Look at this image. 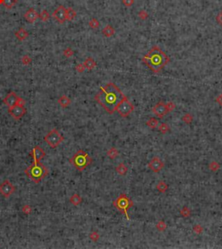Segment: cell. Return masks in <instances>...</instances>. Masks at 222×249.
<instances>
[{
	"instance_id": "cell-30",
	"label": "cell",
	"mask_w": 222,
	"mask_h": 249,
	"mask_svg": "<svg viewBox=\"0 0 222 249\" xmlns=\"http://www.w3.org/2000/svg\"><path fill=\"white\" fill-rule=\"evenodd\" d=\"M159 129L162 134H166L168 133V131L169 130V127H168L167 123H162L159 127Z\"/></svg>"
},
{
	"instance_id": "cell-1",
	"label": "cell",
	"mask_w": 222,
	"mask_h": 249,
	"mask_svg": "<svg viewBox=\"0 0 222 249\" xmlns=\"http://www.w3.org/2000/svg\"><path fill=\"white\" fill-rule=\"evenodd\" d=\"M124 97L125 96L116 85L109 83L100 89V92L96 95L95 99L108 113L113 114L114 111H116L117 106L124 99Z\"/></svg>"
},
{
	"instance_id": "cell-8",
	"label": "cell",
	"mask_w": 222,
	"mask_h": 249,
	"mask_svg": "<svg viewBox=\"0 0 222 249\" xmlns=\"http://www.w3.org/2000/svg\"><path fill=\"white\" fill-rule=\"evenodd\" d=\"M9 113L14 119L18 120V119L22 118L25 115L26 109H25L24 106L19 105V104H16L12 108H9Z\"/></svg>"
},
{
	"instance_id": "cell-33",
	"label": "cell",
	"mask_w": 222,
	"mask_h": 249,
	"mask_svg": "<svg viewBox=\"0 0 222 249\" xmlns=\"http://www.w3.org/2000/svg\"><path fill=\"white\" fill-rule=\"evenodd\" d=\"M139 18H141L142 20H146L147 18H149V14H148V12H146V11H144V10L140 11V12H139Z\"/></svg>"
},
{
	"instance_id": "cell-16",
	"label": "cell",
	"mask_w": 222,
	"mask_h": 249,
	"mask_svg": "<svg viewBox=\"0 0 222 249\" xmlns=\"http://www.w3.org/2000/svg\"><path fill=\"white\" fill-rule=\"evenodd\" d=\"M15 36L19 41H24L29 36V33L27 30H24V28H20L18 31L15 32Z\"/></svg>"
},
{
	"instance_id": "cell-4",
	"label": "cell",
	"mask_w": 222,
	"mask_h": 249,
	"mask_svg": "<svg viewBox=\"0 0 222 249\" xmlns=\"http://www.w3.org/2000/svg\"><path fill=\"white\" fill-rule=\"evenodd\" d=\"M91 161H92L91 158L89 156V155L84 150H79L71 158L70 162L75 166L77 169L82 171L90 165Z\"/></svg>"
},
{
	"instance_id": "cell-10",
	"label": "cell",
	"mask_w": 222,
	"mask_h": 249,
	"mask_svg": "<svg viewBox=\"0 0 222 249\" xmlns=\"http://www.w3.org/2000/svg\"><path fill=\"white\" fill-rule=\"evenodd\" d=\"M14 191H15L14 186H13L12 183L10 182V181H8V180L5 181V182L0 185V193H1V194H2L4 197H5V198L10 197L11 194H12Z\"/></svg>"
},
{
	"instance_id": "cell-18",
	"label": "cell",
	"mask_w": 222,
	"mask_h": 249,
	"mask_svg": "<svg viewBox=\"0 0 222 249\" xmlns=\"http://www.w3.org/2000/svg\"><path fill=\"white\" fill-rule=\"evenodd\" d=\"M84 67H85V69L90 70L94 69V68L96 66V61L94 60L93 58H91V57H88L86 60L84 61Z\"/></svg>"
},
{
	"instance_id": "cell-24",
	"label": "cell",
	"mask_w": 222,
	"mask_h": 249,
	"mask_svg": "<svg viewBox=\"0 0 222 249\" xmlns=\"http://www.w3.org/2000/svg\"><path fill=\"white\" fill-rule=\"evenodd\" d=\"M168 185H167L164 182H160L158 183L157 187H156V188H157L161 193H165V192L168 190Z\"/></svg>"
},
{
	"instance_id": "cell-17",
	"label": "cell",
	"mask_w": 222,
	"mask_h": 249,
	"mask_svg": "<svg viewBox=\"0 0 222 249\" xmlns=\"http://www.w3.org/2000/svg\"><path fill=\"white\" fill-rule=\"evenodd\" d=\"M102 35L105 36H107V37H110V36H112L114 34V29L111 26V25H107V26H105L104 28H103V30H102Z\"/></svg>"
},
{
	"instance_id": "cell-29",
	"label": "cell",
	"mask_w": 222,
	"mask_h": 249,
	"mask_svg": "<svg viewBox=\"0 0 222 249\" xmlns=\"http://www.w3.org/2000/svg\"><path fill=\"white\" fill-rule=\"evenodd\" d=\"M156 227L159 231H165L167 228V224L163 220H160L156 225Z\"/></svg>"
},
{
	"instance_id": "cell-22",
	"label": "cell",
	"mask_w": 222,
	"mask_h": 249,
	"mask_svg": "<svg viewBox=\"0 0 222 249\" xmlns=\"http://www.w3.org/2000/svg\"><path fill=\"white\" fill-rule=\"evenodd\" d=\"M17 3H18V0H4L3 5L5 6L6 9H12Z\"/></svg>"
},
{
	"instance_id": "cell-12",
	"label": "cell",
	"mask_w": 222,
	"mask_h": 249,
	"mask_svg": "<svg viewBox=\"0 0 222 249\" xmlns=\"http://www.w3.org/2000/svg\"><path fill=\"white\" fill-rule=\"evenodd\" d=\"M149 167L150 169H152L155 173H158L163 169L164 167V163L162 162V160L158 157H154L150 162L149 163Z\"/></svg>"
},
{
	"instance_id": "cell-28",
	"label": "cell",
	"mask_w": 222,
	"mask_h": 249,
	"mask_svg": "<svg viewBox=\"0 0 222 249\" xmlns=\"http://www.w3.org/2000/svg\"><path fill=\"white\" fill-rule=\"evenodd\" d=\"M107 155H108L109 157L111 159H114V157H116L118 155V151L114 148H112L111 149H109L108 152H107Z\"/></svg>"
},
{
	"instance_id": "cell-11",
	"label": "cell",
	"mask_w": 222,
	"mask_h": 249,
	"mask_svg": "<svg viewBox=\"0 0 222 249\" xmlns=\"http://www.w3.org/2000/svg\"><path fill=\"white\" fill-rule=\"evenodd\" d=\"M153 113H154L156 116L160 117V118H162L164 115H167L168 113V109H167L166 104L163 103H157L155 106L154 107V109H153Z\"/></svg>"
},
{
	"instance_id": "cell-42",
	"label": "cell",
	"mask_w": 222,
	"mask_h": 249,
	"mask_svg": "<svg viewBox=\"0 0 222 249\" xmlns=\"http://www.w3.org/2000/svg\"><path fill=\"white\" fill-rule=\"evenodd\" d=\"M90 238H91L93 240H95V241H96V240H97L99 239V235H98L96 233H92V234H90Z\"/></svg>"
},
{
	"instance_id": "cell-32",
	"label": "cell",
	"mask_w": 222,
	"mask_h": 249,
	"mask_svg": "<svg viewBox=\"0 0 222 249\" xmlns=\"http://www.w3.org/2000/svg\"><path fill=\"white\" fill-rule=\"evenodd\" d=\"M21 60H22L23 64H24V65H28V64H30V63H31V58H30L29 56H27V55H24Z\"/></svg>"
},
{
	"instance_id": "cell-23",
	"label": "cell",
	"mask_w": 222,
	"mask_h": 249,
	"mask_svg": "<svg viewBox=\"0 0 222 249\" xmlns=\"http://www.w3.org/2000/svg\"><path fill=\"white\" fill-rule=\"evenodd\" d=\"M50 13H49L48 11H46V10H43V11H42V12H40V14H39V18L42 20L43 22H47L49 20V18H50Z\"/></svg>"
},
{
	"instance_id": "cell-25",
	"label": "cell",
	"mask_w": 222,
	"mask_h": 249,
	"mask_svg": "<svg viewBox=\"0 0 222 249\" xmlns=\"http://www.w3.org/2000/svg\"><path fill=\"white\" fill-rule=\"evenodd\" d=\"M81 201H82V199H81V197L78 195V194H74L72 197L70 198V202L72 203L73 205H75V206H77V205H79L80 203H81Z\"/></svg>"
},
{
	"instance_id": "cell-2",
	"label": "cell",
	"mask_w": 222,
	"mask_h": 249,
	"mask_svg": "<svg viewBox=\"0 0 222 249\" xmlns=\"http://www.w3.org/2000/svg\"><path fill=\"white\" fill-rule=\"evenodd\" d=\"M142 61L153 72L158 73L168 64L169 57L159 47L154 46L145 55Z\"/></svg>"
},
{
	"instance_id": "cell-6",
	"label": "cell",
	"mask_w": 222,
	"mask_h": 249,
	"mask_svg": "<svg viewBox=\"0 0 222 249\" xmlns=\"http://www.w3.org/2000/svg\"><path fill=\"white\" fill-rule=\"evenodd\" d=\"M44 140L45 142H47V144H49V146L52 148H54L56 147L60 144L61 142L63 141V137L61 135L59 132L56 130V129H52L49 132L46 136L44 137Z\"/></svg>"
},
{
	"instance_id": "cell-3",
	"label": "cell",
	"mask_w": 222,
	"mask_h": 249,
	"mask_svg": "<svg viewBox=\"0 0 222 249\" xmlns=\"http://www.w3.org/2000/svg\"><path fill=\"white\" fill-rule=\"evenodd\" d=\"M27 176H30V178L35 182H39L43 178H44L48 171L45 169V167L40 164L39 162H34L32 165H30V167L25 170Z\"/></svg>"
},
{
	"instance_id": "cell-31",
	"label": "cell",
	"mask_w": 222,
	"mask_h": 249,
	"mask_svg": "<svg viewBox=\"0 0 222 249\" xmlns=\"http://www.w3.org/2000/svg\"><path fill=\"white\" fill-rule=\"evenodd\" d=\"M190 213H191L190 210H189L188 207H186V206L183 207V208L181 209V211H180V214H181L183 217H188V216L190 215Z\"/></svg>"
},
{
	"instance_id": "cell-9",
	"label": "cell",
	"mask_w": 222,
	"mask_h": 249,
	"mask_svg": "<svg viewBox=\"0 0 222 249\" xmlns=\"http://www.w3.org/2000/svg\"><path fill=\"white\" fill-rule=\"evenodd\" d=\"M52 17L59 24H63L66 21V8L63 5L57 7L52 13Z\"/></svg>"
},
{
	"instance_id": "cell-43",
	"label": "cell",
	"mask_w": 222,
	"mask_h": 249,
	"mask_svg": "<svg viewBox=\"0 0 222 249\" xmlns=\"http://www.w3.org/2000/svg\"><path fill=\"white\" fill-rule=\"evenodd\" d=\"M216 101H217V103H219V104H220V105L222 107V93L220 95V96H219V97H217Z\"/></svg>"
},
{
	"instance_id": "cell-5",
	"label": "cell",
	"mask_w": 222,
	"mask_h": 249,
	"mask_svg": "<svg viewBox=\"0 0 222 249\" xmlns=\"http://www.w3.org/2000/svg\"><path fill=\"white\" fill-rule=\"evenodd\" d=\"M133 201L128 196H127L125 194H120V196L114 200L113 202V206L117 209L119 210L120 212L123 213L126 216V218L129 220L130 218L129 216L128 215V210L133 206Z\"/></svg>"
},
{
	"instance_id": "cell-40",
	"label": "cell",
	"mask_w": 222,
	"mask_h": 249,
	"mask_svg": "<svg viewBox=\"0 0 222 249\" xmlns=\"http://www.w3.org/2000/svg\"><path fill=\"white\" fill-rule=\"evenodd\" d=\"M166 106H167V109H168V112H169V111H172V110L174 109V107H175V105L174 104V103H168V104H166Z\"/></svg>"
},
{
	"instance_id": "cell-35",
	"label": "cell",
	"mask_w": 222,
	"mask_h": 249,
	"mask_svg": "<svg viewBox=\"0 0 222 249\" xmlns=\"http://www.w3.org/2000/svg\"><path fill=\"white\" fill-rule=\"evenodd\" d=\"M73 54H74V51L70 48H66L63 50V55L66 57H70V56H72Z\"/></svg>"
},
{
	"instance_id": "cell-14",
	"label": "cell",
	"mask_w": 222,
	"mask_h": 249,
	"mask_svg": "<svg viewBox=\"0 0 222 249\" xmlns=\"http://www.w3.org/2000/svg\"><path fill=\"white\" fill-rule=\"evenodd\" d=\"M24 17L27 22L32 24V23H34L35 21H36L37 18H39V14L37 13V12H36L35 9L30 8V9H29L27 12L24 13Z\"/></svg>"
},
{
	"instance_id": "cell-36",
	"label": "cell",
	"mask_w": 222,
	"mask_h": 249,
	"mask_svg": "<svg viewBox=\"0 0 222 249\" xmlns=\"http://www.w3.org/2000/svg\"><path fill=\"white\" fill-rule=\"evenodd\" d=\"M220 169V165L215 162H213L212 163L210 164V169L212 171H216Z\"/></svg>"
},
{
	"instance_id": "cell-41",
	"label": "cell",
	"mask_w": 222,
	"mask_h": 249,
	"mask_svg": "<svg viewBox=\"0 0 222 249\" xmlns=\"http://www.w3.org/2000/svg\"><path fill=\"white\" fill-rule=\"evenodd\" d=\"M216 21L218 22V24H220L222 26V12L218 14V16L216 17Z\"/></svg>"
},
{
	"instance_id": "cell-34",
	"label": "cell",
	"mask_w": 222,
	"mask_h": 249,
	"mask_svg": "<svg viewBox=\"0 0 222 249\" xmlns=\"http://www.w3.org/2000/svg\"><path fill=\"white\" fill-rule=\"evenodd\" d=\"M182 120H183V121H185L186 123L189 124V123H191V122H192L193 116L191 115H189V114H186V115L182 117Z\"/></svg>"
},
{
	"instance_id": "cell-44",
	"label": "cell",
	"mask_w": 222,
	"mask_h": 249,
	"mask_svg": "<svg viewBox=\"0 0 222 249\" xmlns=\"http://www.w3.org/2000/svg\"><path fill=\"white\" fill-rule=\"evenodd\" d=\"M4 4V0H0V5H3Z\"/></svg>"
},
{
	"instance_id": "cell-38",
	"label": "cell",
	"mask_w": 222,
	"mask_h": 249,
	"mask_svg": "<svg viewBox=\"0 0 222 249\" xmlns=\"http://www.w3.org/2000/svg\"><path fill=\"white\" fill-rule=\"evenodd\" d=\"M193 229H194V232L196 234H200L202 232V230H203V227L200 225H196V226H194Z\"/></svg>"
},
{
	"instance_id": "cell-19",
	"label": "cell",
	"mask_w": 222,
	"mask_h": 249,
	"mask_svg": "<svg viewBox=\"0 0 222 249\" xmlns=\"http://www.w3.org/2000/svg\"><path fill=\"white\" fill-rule=\"evenodd\" d=\"M77 17V12L71 8V7H69L66 9V20L69 21H71L74 18Z\"/></svg>"
},
{
	"instance_id": "cell-26",
	"label": "cell",
	"mask_w": 222,
	"mask_h": 249,
	"mask_svg": "<svg viewBox=\"0 0 222 249\" xmlns=\"http://www.w3.org/2000/svg\"><path fill=\"white\" fill-rule=\"evenodd\" d=\"M89 25H90V28L96 30V29H98V28H99L100 23H99V21H98L96 18H92L90 21V23H89Z\"/></svg>"
},
{
	"instance_id": "cell-7",
	"label": "cell",
	"mask_w": 222,
	"mask_h": 249,
	"mask_svg": "<svg viewBox=\"0 0 222 249\" xmlns=\"http://www.w3.org/2000/svg\"><path fill=\"white\" fill-rule=\"evenodd\" d=\"M134 110V106L133 104L128 99L127 97H124V99L119 103V105L117 106L116 111L119 113V115L122 117H127L130 115Z\"/></svg>"
},
{
	"instance_id": "cell-13",
	"label": "cell",
	"mask_w": 222,
	"mask_h": 249,
	"mask_svg": "<svg viewBox=\"0 0 222 249\" xmlns=\"http://www.w3.org/2000/svg\"><path fill=\"white\" fill-rule=\"evenodd\" d=\"M19 97L17 96L15 92H11L7 95V97L4 99V103L5 104L8 108H12L14 105L18 104V101Z\"/></svg>"
},
{
	"instance_id": "cell-27",
	"label": "cell",
	"mask_w": 222,
	"mask_h": 249,
	"mask_svg": "<svg viewBox=\"0 0 222 249\" xmlns=\"http://www.w3.org/2000/svg\"><path fill=\"white\" fill-rule=\"evenodd\" d=\"M158 120L155 119V118H150L149 121H147V125L149 126V128H155L158 126Z\"/></svg>"
},
{
	"instance_id": "cell-37",
	"label": "cell",
	"mask_w": 222,
	"mask_h": 249,
	"mask_svg": "<svg viewBox=\"0 0 222 249\" xmlns=\"http://www.w3.org/2000/svg\"><path fill=\"white\" fill-rule=\"evenodd\" d=\"M134 3H135L134 0H122V4L126 6V7H130V6H132L133 5H134Z\"/></svg>"
},
{
	"instance_id": "cell-21",
	"label": "cell",
	"mask_w": 222,
	"mask_h": 249,
	"mask_svg": "<svg viewBox=\"0 0 222 249\" xmlns=\"http://www.w3.org/2000/svg\"><path fill=\"white\" fill-rule=\"evenodd\" d=\"M115 170H116V172H117L119 175H121V176H123V175H125V174L127 173L128 169H127V167L124 165V164L120 163L118 166H117V167H116Z\"/></svg>"
},
{
	"instance_id": "cell-39",
	"label": "cell",
	"mask_w": 222,
	"mask_h": 249,
	"mask_svg": "<svg viewBox=\"0 0 222 249\" xmlns=\"http://www.w3.org/2000/svg\"><path fill=\"white\" fill-rule=\"evenodd\" d=\"M84 69H85L84 65V64H81V63L77 64V67H76V70H77L79 73L84 72Z\"/></svg>"
},
{
	"instance_id": "cell-15",
	"label": "cell",
	"mask_w": 222,
	"mask_h": 249,
	"mask_svg": "<svg viewBox=\"0 0 222 249\" xmlns=\"http://www.w3.org/2000/svg\"><path fill=\"white\" fill-rule=\"evenodd\" d=\"M32 155H33V158H34V162H39L40 160H42L43 158L44 157L45 152L43 151V149H42L40 147L36 146V147H35L33 148Z\"/></svg>"
},
{
	"instance_id": "cell-45",
	"label": "cell",
	"mask_w": 222,
	"mask_h": 249,
	"mask_svg": "<svg viewBox=\"0 0 222 249\" xmlns=\"http://www.w3.org/2000/svg\"><path fill=\"white\" fill-rule=\"evenodd\" d=\"M221 12H222V10H221Z\"/></svg>"
},
{
	"instance_id": "cell-20",
	"label": "cell",
	"mask_w": 222,
	"mask_h": 249,
	"mask_svg": "<svg viewBox=\"0 0 222 249\" xmlns=\"http://www.w3.org/2000/svg\"><path fill=\"white\" fill-rule=\"evenodd\" d=\"M58 103L60 104L61 107L63 108H66L70 104V100L67 96H62V97L58 99Z\"/></svg>"
}]
</instances>
